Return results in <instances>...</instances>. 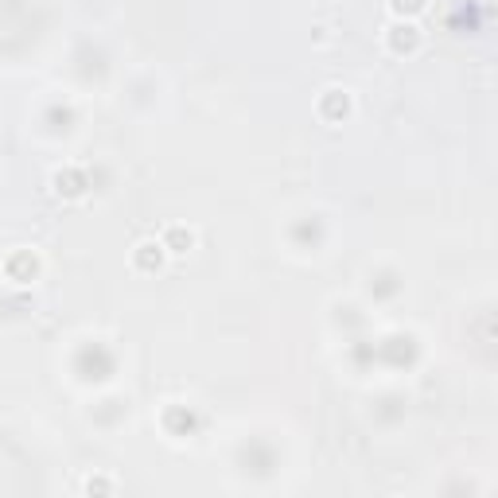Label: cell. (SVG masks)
Returning <instances> with one entry per match:
<instances>
[{
  "instance_id": "5b68a950",
  "label": "cell",
  "mask_w": 498,
  "mask_h": 498,
  "mask_svg": "<svg viewBox=\"0 0 498 498\" xmlns=\"http://www.w3.org/2000/svg\"><path fill=\"white\" fill-rule=\"evenodd\" d=\"M420 4H424V0H393V8H397V12H405V8H409V12H417Z\"/></svg>"
},
{
  "instance_id": "277c9868",
  "label": "cell",
  "mask_w": 498,
  "mask_h": 498,
  "mask_svg": "<svg viewBox=\"0 0 498 498\" xmlns=\"http://www.w3.org/2000/svg\"><path fill=\"white\" fill-rule=\"evenodd\" d=\"M86 490H113L109 479H86Z\"/></svg>"
},
{
  "instance_id": "7a4b0ae2",
  "label": "cell",
  "mask_w": 498,
  "mask_h": 498,
  "mask_svg": "<svg viewBox=\"0 0 498 498\" xmlns=\"http://www.w3.org/2000/svg\"><path fill=\"white\" fill-rule=\"evenodd\" d=\"M195 245V234L191 230H183V226H172L167 230V238H164V249H172V254H187Z\"/></svg>"
},
{
  "instance_id": "6da1fadb",
  "label": "cell",
  "mask_w": 498,
  "mask_h": 498,
  "mask_svg": "<svg viewBox=\"0 0 498 498\" xmlns=\"http://www.w3.org/2000/svg\"><path fill=\"white\" fill-rule=\"evenodd\" d=\"M160 261H164V242H144V245H137V254H133V265H137V269H156Z\"/></svg>"
},
{
  "instance_id": "3957f363",
  "label": "cell",
  "mask_w": 498,
  "mask_h": 498,
  "mask_svg": "<svg viewBox=\"0 0 498 498\" xmlns=\"http://www.w3.org/2000/svg\"><path fill=\"white\" fill-rule=\"evenodd\" d=\"M420 43V35H417V28H413V24H397V28H393V35H390V47L393 51H413Z\"/></svg>"
}]
</instances>
